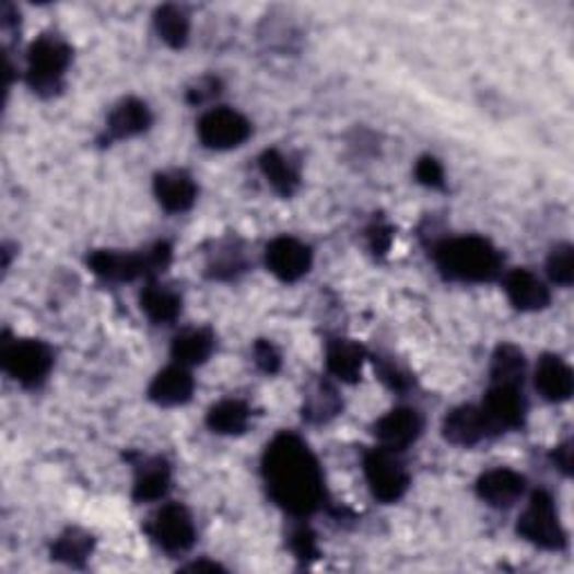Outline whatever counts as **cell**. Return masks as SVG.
I'll use <instances>...</instances> for the list:
<instances>
[{
	"label": "cell",
	"instance_id": "25",
	"mask_svg": "<svg viewBox=\"0 0 574 574\" xmlns=\"http://www.w3.org/2000/svg\"><path fill=\"white\" fill-rule=\"evenodd\" d=\"M251 409L243 400H220L207 411V426L218 435H241L247 431Z\"/></svg>",
	"mask_w": 574,
	"mask_h": 574
},
{
	"label": "cell",
	"instance_id": "22",
	"mask_svg": "<svg viewBox=\"0 0 574 574\" xmlns=\"http://www.w3.org/2000/svg\"><path fill=\"white\" fill-rule=\"evenodd\" d=\"M171 490V465L164 458H147L138 465L132 499L138 503H157Z\"/></svg>",
	"mask_w": 574,
	"mask_h": 574
},
{
	"label": "cell",
	"instance_id": "7",
	"mask_svg": "<svg viewBox=\"0 0 574 574\" xmlns=\"http://www.w3.org/2000/svg\"><path fill=\"white\" fill-rule=\"evenodd\" d=\"M364 476L373 499L384 505L402 501L411 488V473L400 454L375 447L364 454Z\"/></svg>",
	"mask_w": 574,
	"mask_h": 574
},
{
	"label": "cell",
	"instance_id": "11",
	"mask_svg": "<svg viewBox=\"0 0 574 574\" xmlns=\"http://www.w3.org/2000/svg\"><path fill=\"white\" fill-rule=\"evenodd\" d=\"M265 265L283 283H296L313 270V249L298 238L279 236L265 249Z\"/></svg>",
	"mask_w": 574,
	"mask_h": 574
},
{
	"label": "cell",
	"instance_id": "5",
	"mask_svg": "<svg viewBox=\"0 0 574 574\" xmlns=\"http://www.w3.org/2000/svg\"><path fill=\"white\" fill-rule=\"evenodd\" d=\"M516 532L527 543L548 552H561L567 548V535L561 525L557 503L546 490H537L529 496L527 507L518 516Z\"/></svg>",
	"mask_w": 574,
	"mask_h": 574
},
{
	"label": "cell",
	"instance_id": "23",
	"mask_svg": "<svg viewBox=\"0 0 574 574\" xmlns=\"http://www.w3.org/2000/svg\"><path fill=\"white\" fill-rule=\"evenodd\" d=\"M215 350V337L207 328H189L173 337L171 358L175 364L194 368L204 364Z\"/></svg>",
	"mask_w": 574,
	"mask_h": 574
},
{
	"label": "cell",
	"instance_id": "10",
	"mask_svg": "<svg viewBox=\"0 0 574 574\" xmlns=\"http://www.w3.org/2000/svg\"><path fill=\"white\" fill-rule=\"evenodd\" d=\"M480 409L484 418H488L494 435L523 429L527 418V400L523 395V386L492 384L488 395H484Z\"/></svg>",
	"mask_w": 574,
	"mask_h": 574
},
{
	"label": "cell",
	"instance_id": "18",
	"mask_svg": "<svg viewBox=\"0 0 574 574\" xmlns=\"http://www.w3.org/2000/svg\"><path fill=\"white\" fill-rule=\"evenodd\" d=\"M153 194L160 207L168 213H185L198 200V185L187 171H164L157 173L153 180Z\"/></svg>",
	"mask_w": 574,
	"mask_h": 574
},
{
	"label": "cell",
	"instance_id": "38",
	"mask_svg": "<svg viewBox=\"0 0 574 574\" xmlns=\"http://www.w3.org/2000/svg\"><path fill=\"white\" fill-rule=\"evenodd\" d=\"M550 458H552L554 467H557L563 476H572V443H570V440H565V443L559 445V447H554V452H552Z\"/></svg>",
	"mask_w": 574,
	"mask_h": 574
},
{
	"label": "cell",
	"instance_id": "4",
	"mask_svg": "<svg viewBox=\"0 0 574 574\" xmlns=\"http://www.w3.org/2000/svg\"><path fill=\"white\" fill-rule=\"evenodd\" d=\"M72 63V48L57 34L38 36L27 52V83L40 97L61 93L66 72Z\"/></svg>",
	"mask_w": 574,
	"mask_h": 574
},
{
	"label": "cell",
	"instance_id": "34",
	"mask_svg": "<svg viewBox=\"0 0 574 574\" xmlns=\"http://www.w3.org/2000/svg\"><path fill=\"white\" fill-rule=\"evenodd\" d=\"M251 355H254V364L265 373V375H277L281 371V352L279 348L268 341V339H258L254 343V350H251Z\"/></svg>",
	"mask_w": 574,
	"mask_h": 574
},
{
	"label": "cell",
	"instance_id": "26",
	"mask_svg": "<svg viewBox=\"0 0 574 574\" xmlns=\"http://www.w3.org/2000/svg\"><path fill=\"white\" fill-rule=\"evenodd\" d=\"M153 23H155L157 36L166 43L168 48L180 50L187 46L189 34H191V19L183 8H178V5L157 8Z\"/></svg>",
	"mask_w": 574,
	"mask_h": 574
},
{
	"label": "cell",
	"instance_id": "15",
	"mask_svg": "<svg viewBox=\"0 0 574 574\" xmlns=\"http://www.w3.org/2000/svg\"><path fill=\"white\" fill-rule=\"evenodd\" d=\"M503 290L518 313H541L550 305V288L529 270H509L503 279Z\"/></svg>",
	"mask_w": 574,
	"mask_h": 574
},
{
	"label": "cell",
	"instance_id": "36",
	"mask_svg": "<svg viewBox=\"0 0 574 574\" xmlns=\"http://www.w3.org/2000/svg\"><path fill=\"white\" fill-rule=\"evenodd\" d=\"M220 87H223L220 79L202 77L187 91V102L194 104V106H202V104H207V102H211V99H215L220 95Z\"/></svg>",
	"mask_w": 574,
	"mask_h": 574
},
{
	"label": "cell",
	"instance_id": "21",
	"mask_svg": "<svg viewBox=\"0 0 574 574\" xmlns=\"http://www.w3.org/2000/svg\"><path fill=\"white\" fill-rule=\"evenodd\" d=\"M262 178L268 180V185L283 198H292L298 187H301V168L298 164L285 155L279 149L265 151L258 160Z\"/></svg>",
	"mask_w": 574,
	"mask_h": 574
},
{
	"label": "cell",
	"instance_id": "9",
	"mask_svg": "<svg viewBox=\"0 0 574 574\" xmlns=\"http://www.w3.org/2000/svg\"><path fill=\"white\" fill-rule=\"evenodd\" d=\"M251 136V121L227 106L207 110L198 121V138L211 151H232Z\"/></svg>",
	"mask_w": 574,
	"mask_h": 574
},
{
	"label": "cell",
	"instance_id": "27",
	"mask_svg": "<svg viewBox=\"0 0 574 574\" xmlns=\"http://www.w3.org/2000/svg\"><path fill=\"white\" fill-rule=\"evenodd\" d=\"M343 409L341 397L330 382H317L311 393L305 395L303 418L313 424H326L337 418Z\"/></svg>",
	"mask_w": 574,
	"mask_h": 574
},
{
	"label": "cell",
	"instance_id": "24",
	"mask_svg": "<svg viewBox=\"0 0 574 574\" xmlns=\"http://www.w3.org/2000/svg\"><path fill=\"white\" fill-rule=\"evenodd\" d=\"M140 305L142 313L157 326H168L183 315V296L155 281L142 290Z\"/></svg>",
	"mask_w": 574,
	"mask_h": 574
},
{
	"label": "cell",
	"instance_id": "39",
	"mask_svg": "<svg viewBox=\"0 0 574 574\" xmlns=\"http://www.w3.org/2000/svg\"><path fill=\"white\" fill-rule=\"evenodd\" d=\"M187 570H211V572H215V570H223V567H220L218 563H207V561H198V563H191V565H187Z\"/></svg>",
	"mask_w": 574,
	"mask_h": 574
},
{
	"label": "cell",
	"instance_id": "17",
	"mask_svg": "<svg viewBox=\"0 0 574 574\" xmlns=\"http://www.w3.org/2000/svg\"><path fill=\"white\" fill-rule=\"evenodd\" d=\"M151 126H153V113L149 104L136 97H128V99H121L110 110L108 121H106V140L119 142V140L138 138V136H144Z\"/></svg>",
	"mask_w": 574,
	"mask_h": 574
},
{
	"label": "cell",
	"instance_id": "3",
	"mask_svg": "<svg viewBox=\"0 0 574 574\" xmlns=\"http://www.w3.org/2000/svg\"><path fill=\"white\" fill-rule=\"evenodd\" d=\"M173 258V247L166 241L155 243L142 251L97 249L87 256V268L99 279L110 283H130L136 279H155L162 274Z\"/></svg>",
	"mask_w": 574,
	"mask_h": 574
},
{
	"label": "cell",
	"instance_id": "8",
	"mask_svg": "<svg viewBox=\"0 0 574 574\" xmlns=\"http://www.w3.org/2000/svg\"><path fill=\"white\" fill-rule=\"evenodd\" d=\"M149 539L168 554H183L196 543V523L191 512L180 503L162 505L147 523Z\"/></svg>",
	"mask_w": 574,
	"mask_h": 574
},
{
	"label": "cell",
	"instance_id": "19",
	"mask_svg": "<svg viewBox=\"0 0 574 574\" xmlns=\"http://www.w3.org/2000/svg\"><path fill=\"white\" fill-rule=\"evenodd\" d=\"M366 362V348L352 339L335 337L326 345V368L328 373L343 382L355 384L362 377V368Z\"/></svg>",
	"mask_w": 574,
	"mask_h": 574
},
{
	"label": "cell",
	"instance_id": "1",
	"mask_svg": "<svg viewBox=\"0 0 574 574\" xmlns=\"http://www.w3.org/2000/svg\"><path fill=\"white\" fill-rule=\"evenodd\" d=\"M262 480L270 499L290 516L307 518L328 503L324 469L305 440L279 433L262 454Z\"/></svg>",
	"mask_w": 574,
	"mask_h": 574
},
{
	"label": "cell",
	"instance_id": "33",
	"mask_svg": "<svg viewBox=\"0 0 574 574\" xmlns=\"http://www.w3.org/2000/svg\"><path fill=\"white\" fill-rule=\"evenodd\" d=\"M375 371L379 375V379L390 388V390H397V393H407L411 386H413V379L411 375L397 366L393 360H384V358H375Z\"/></svg>",
	"mask_w": 574,
	"mask_h": 574
},
{
	"label": "cell",
	"instance_id": "13",
	"mask_svg": "<svg viewBox=\"0 0 574 574\" xmlns=\"http://www.w3.org/2000/svg\"><path fill=\"white\" fill-rule=\"evenodd\" d=\"M527 490V480L525 476H520L514 469L507 467H496L484 471L478 480H476V494L478 499L496 509H507L514 503H518L523 499Z\"/></svg>",
	"mask_w": 574,
	"mask_h": 574
},
{
	"label": "cell",
	"instance_id": "16",
	"mask_svg": "<svg viewBox=\"0 0 574 574\" xmlns=\"http://www.w3.org/2000/svg\"><path fill=\"white\" fill-rule=\"evenodd\" d=\"M196 390V379L187 366L173 364L160 371L149 384V400L157 407L173 409L187 405Z\"/></svg>",
	"mask_w": 574,
	"mask_h": 574
},
{
	"label": "cell",
	"instance_id": "14",
	"mask_svg": "<svg viewBox=\"0 0 574 574\" xmlns=\"http://www.w3.org/2000/svg\"><path fill=\"white\" fill-rule=\"evenodd\" d=\"M443 435L447 443L456 445V447H476L480 445L482 440L492 437V429L488 418H484L480 407L473 405H462L456 407L454 411L447 413L445 422H443Z\"/></svg>",
	"mask_w": 574,
	"mask_h": 574
},
{
	"label": "cell",
	"instance_id": "6",
	"mask_svg": "<svg viewBox=\"0 0 574 574\" xmlns=\"http://www.w3.org/2000/svg\"><path fill=\"white\" fill-rule=\"evenodd\" d=\"M5 373L25 388H36L48 379L55 368V352L46 341L14 339L3 343L0 352Z\"/></svg>",
	"mask_w": 574,
	"mask_h": 574
},
{
	"label": "cell",
	"instance_id": "28",
	"mask_svg": "<svg viewBox=\"0 0 574 574\" xmlns=\"http://www.w3.org/2000/svg\"><path fill=\"white\" fill-rule=\"evenodd\" d=\"M247 270L245 251L236 241H223L207 258V274L213 281H232Z\"/></svg>",
	"mask_w": 574,
	"mask_h": 574
},
{
	"label": "cell",
	"instance_id": "35",
	"mask_svg": "<svg viewBox=\"0 0 574 574\" xmlns=\"http://www.w3.org/2000/svg\"><path fill=\"white\" fill-rule=\"evenodd\" d=\"M415 178L429 189H445V166L440 164V160L424 155L415 164Z\"/></svg>",
	"mask_w": 574,
	"mask_h": 574
},
{
	"label": "cell",
	"instance_id": "32",
	"mask_svg": "<svg viewBox=\"0 0 574 574\" xmlns=\"http://www.w3.org/2000/svg\"><path fill=\"white\" fill-rule=\"evenodd\" d=\"M290 550L301 561H315L319 557V546H317V537L313 529L307 525L294 527L290 535Z\"/></svg>",
	"mask_w": 574,
	"mask_h": 574
},
{
	"label": "cell",
	"instance_id": "20",
	"mask_svg": "<svg viewBox=\"0 0 574 574\" xmlns=\"http://www.w3.org/2000/svg\"><path fill=\"white\" fill-rule=\"evenodd\" d=\"M537 390L541 393L543 400L552 405L567 402L574 390V375L567 362L559 355H543L537 364L535 373Z\"/></svg>",
	"mask_w": 574,
	"mask_h": 574
},
{
	"label": "cell",
	"instance_id": "12",
	"mask_svg": "<svg viewBox=\"0 0 574 574\" xmlns=\"http://www.w3.org/2000/svg\"><path fill=\"white\" fill-rule=\"evenodd\" d=\"M422 429H424V420H422V413L418 409L397 407L375 422L373 433L377 437L379 447L402 454L411 445L418 443V437L422 435Z\"/></svg>",
	"mask_w": 574,
	"mask_h": 574
},
{
	"label": "cell",
	"instance_id": "29",
	"mask_svg": "<svg viewBox=\"0 0 574 574\" xmlns=\"http://www.w3.org/2000/svg\"><path fill=\"white\" fill-rule=\"evenodd\" d=\"M525 368H527V364H525L523 350L514 343H501L492 355V366H490L492 384L523 386Z\"/></svg>",
	"mask_w": 574,
	"mask_h": 574
},
{
	"label": "cell",
	"instance_id": "31",
	"mask_svg": "<svg viewBox=\"0 0 574 574\" xmlns=\"http://www.w3.org/2000/svg\"><path fill=\"white\" fill-rule=\"evenodd\" d=\"M546 270L550 281L561 288H570L574 283V249L570 243H561L550 251Z\"/></svg>",
	"mask_w": 574,
	"mask_h": 574
},
{
	"label": "cell",
	"instance_id": "30",
	"mask_svg": "<svg viewBox=\"0 0 574 574\" xmlns=\"http://www.w3.org/2000/svg\"><path fill=\"white\" fill-rule=\"evenodd\" d=\"M93 550H95L93 535L83 532L79 527H70L55 541L52 559L72 567H81L87 559H91Z\"/></svg>",
	"mask_w": 574,
	"mask_h": 574
},
{
	"label": "cell",
	"instance_id": "2",
	"mask_svg": "<svg viewBox=\"0 0 574 574\" xmlns=\"http://www.w3.org/2000/svg\"><path fill=\"white\" fill-rule=\"evenodd\" d=\"M437 270L449 281L492 283L503 274V254L482 236H458L433 247Z\"/></svg>",
	"mask_w": 574,
	"mask_h": 574
},
{
	"label": "cell",
	"instance_id": "37",
	"mask_svg": "<svg viewBox=\"0 0 574 574\" xmlns=\"http://www.w3.org/2000/svg\"><path fill=\"white\" fill-rule=\"evenodd\" d=\"M393 227L388 223H382V220H375V223L366 230V241H368V247L375 256H386L390 251V245H393Z\"/></svg>",
	"mask_w": 574,
	"mask_h": 574
}]
</instances>
